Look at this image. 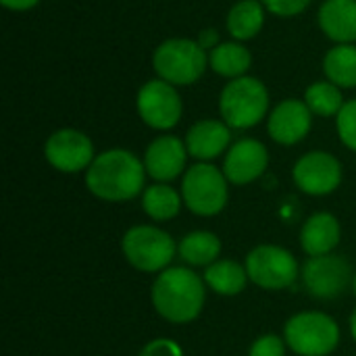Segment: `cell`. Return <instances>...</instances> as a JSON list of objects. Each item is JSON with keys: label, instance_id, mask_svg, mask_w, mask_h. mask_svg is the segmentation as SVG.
<instances>
[{"label": "cell", "instance_id": "8992f818", "mask_svg": "<svg viewBox=\"0 0 356 356\" xmlns=\"http://www.w3.org/2000/svg\"><path fill=\"white\" fill-rule=\"evenodd\" d=\"M227 177L215 165L198 163L190 167L181 181V198L186 207L200 217H213L227 204Z\"/></svg>", "mask_w": 356, "mask_h": 356}, {"label": "cell", "instance_id": "e0dca14e", "mask_svg": "<svg viewBox=\"0 0 356 356\" xmlns=\"http://www.w3.org/2000/svg\"><path fill=\"white\" fill-rule=\"evenodd\" d=\"M340 223L332 213H317L307 219L300 232L302 250L309 257L332 254V250L340 244Z\"/></svg>", "mask_w": 356, "mask_h": 356}, {"label": "cell", "instance_id": "8fae6325", "mask_svg": "<svg viewBox=\"0 0 356 356\" xmlns=\"http://www.w3.org/2000/svg\"><path fill=\"white\" fill-rule=\"evenodd\" d=\"M292 177L305 194L327 196L342 181V165L334 154L315 150L296 161Z\"/></svg>", "mask_w": 356, "mask_h": 356}, {"label": "cell", "instance_id": "4dcf8cb0", "mask_svg": "<svg viewBox=\"0 0 356 356\" xmlns=\"http://www.w3.org/2000/svg\"><path fill=\"white\" fill-rule=\"evenodd\" d=\"M0 2L10 10H27V8L35 6L40 0H0Z\"/></svg>", "mask_w": 356, "mask_h": 356}, {"label": "cell", "instance_id": "d6a6232c", "mask_svg": "<svg viewBox=\"0 0 356 356\" xmlns=\"http://www.w3.org/2000/svg\"><path fill=\"white\" fill-rule=\"evenodd\" d=\"M353 290H355V294H356V273H355V277H353Z\"/></svg>", "mask_w": 356, "mask_h": 356}, {"label": "cell", "instance_id": "ba28073f", "mask_svg": "<svg viewBox=\"0 0 356 356\" xmlns=\"http://www.w3.org/2000/svg\"><path fill=\"white\" fill-rule=\"evenodd\" d=\"M244 267L248 271V280L263 290L290 288L298 277L296 257L275 244H263L250 250Z\"/></svg>", "mask_w": 356, "mask_h": 356}, {"label": "cell", "instance_id": "7402d4cb", "mask_svg": "<svg viewBox=\"0 0 356 356\" xmlns=\"http://www.w3.org/2000/svg\"><path fill=\"white\" fill-rule=\"evenodd\" d=\"M177 252L188 265L209 267L221 252V240L211 232H192L179 242Z\"/></svg>", "mask_w": 356, "mask_h": 356}, {"label": "cell", "instance_id": "f546056e", "mask_svg": "<svg viewBox=\"0 0 356 356\" xmlns=\"http://www.w3.org/2000/svg\"><path fill=\"white\" fill-rule=\"evenodd\" d=\"M202 48H215V46H219L217 42H219V35H217V31L215 29H204V31H200V35H198V40H196Z\"/></svg>", "mask_w": 356, "mask_h": 356}, {"label": "cell", "instance_id": "f1b7e54d", "mask_svg": "<svg viewBox=\"0 0 356 356\" xmlns=\"http://www.w3.org/2000/svg\"><path fill=\"white\" fill-rule=\"evenodd\" d=\"M138 356H184V350L177 342L167 338H156L142 348Z\"/></svg>", "mask_w": 356, "mask_h": 356}, {"label": "cell", "instance_id": "4316f807", "mask_svg": "<svg viewBox=\"0 0 356 356\" xmlns=\"http://www.w3.org/2000/svg\"><path fill=\"white\" fill-rule=\"evenodd\" d=\"M248 356H286L284 340L275 334H265L252 342Z\"/></svg>", "mask_w": 356, "mask_h": 356}, {"label": "cell", "instance_id": "d6986e66", "mask_svg": "<svg viewBox=\"0 0 356 356\" xmlns=\"http://www.w3.org/2000/svg\"><path fill=\"white\" fill-rule=\"evenodd\" d=\"M204 284L221 296H236L246 288L248 271L234 261H215L204 271Z\"/></svg>", "mask_w": 356, "mask_h": 356}, {"label": "cell", "instance_id": "44dd1931", "mask_svg": "<svg viewBox=\"0 0 356 356\" xmlns=\"http://www.w3.org/2000/svg\"><path fill=\"white\" fill-rule=\"evenodd\" d=\"M265 23V4L261 0H240L227 15V31L236 40L254 38Z\"/></svg>", "mask_w": 356, "mask_h": 356}, {"label": "cell", "instance_id": "ac0fdd59", "mask_svg": "<svg viewBox=\"0 0 356 356\" xmlns=\"http://www.w3.org/2000/svg\"><path fill=\"white\" fill-rule=\"evenodd\" d=\"M319 25L325 35L340 44L356 40V0H325L319 8Z\"/></svg>", "mask_w": 356, "mask_h": 356}, {"label": "cell", "instance_id": "30bf717a", "mask_svg": "<svg viewBox=\"0 0 356 356\" xmlns=\"http://www.w3.org/2000/svg\"><path fill=\"white\" fill-rule=\"evenodd\" d=\"M350 265L336 254L311 257L302 267V282L311 296L321 300H332L342 296L353 284Z\"/></svg>", "mask_w": 356, "mask_h": 356}, {"label": "cell", "instance_id": "d4e9b609", "mask_svg": "<svg viewBox=\"0 0 356 356\" xmlns=\"http://www.w3.org/2000/svg\"><path fill=\"white\" fill-rule=\"evenodd\" d=\"M305 102L311 108V113L319 117H334V115L338 117V113L344 106L342 92L332 81H317L309 86L305 94Z\"/></svg>", "mask_w": 356, "mask_h": 356}, {"label": "cell", "instance_id": "484cf974", "mask_svg": "<svg viewBox=\"0 0 356 356\" xmlns=\"http://www.w3.org/2000/svg\"><path fill=\"white\" fill-rule=\"evenodd\" d=\"M338 134L344 146L356 152V100L344 102L342 111L338 113Z\"/></svg>", "mask_w": 356, "mask_h": 356}, {"label": "cell", "instance_id": "5bb4252c", "mask_svg": "<svg viewBox=\"0 0 356 356\" xmlns=\"http://www.w3.org/2000/svg\"><path fill=\"white\" fill-rule=\"evenodd\" d=\"M186 159H188V148L179 138L161 136L146 148L144 167L152 179H156L159 184H167L184 173Z\"/></svg>", "mask_w": 356, "mask_h": 356}, {"label": "cell", "instance_id": "3957f363", "mask_svg": "<svg viewBox=\"0 0 356 356\" xmlns=\"http://www.w3.org/2000/svg\"><path fill=\"white\" fill-rule=\"evenodd\" d=\"M223 121L234 129L254 127L263 121L269 108V92L257 77L232 79L219 98Z\"/></svg>", "mask_w": 356, "mask_h": 356}, {"label": "cell", "instance_id": "5b68a950", "mask_svg": "<svg viewBox=\"0 0 356 356\" xmlns=\"http://www.w3.org/2000/svg\"><path fill=\"white\" fill-rule=\"evenodd\" d=\"M207 54L204 48L196 40L188 38H173L163 42L152 56L154 71L161 79L173 86H190L200 79L207 69Z\"/></svg>", "mask_w": 356, "mask_h": 356}, {"label": "cell", "instance_id": "7a4b0ae2", "mask_svg": "<svg viewBox=\"0 0 356 356\" xmlns=\"http://www.w3.org/2000/svg\"><path fill=\"white\" fill-rule=\"evenodd\" d=\"M150 296L163 319L177 325L190 323L204 307V280L188 267H167L154 280Z\"/></svg>", "mask_w": 356, "mask_h": 356}, {"label": "cell", "instance_id": "6da1fadb", "mask_svg": "<svg viewBox=\"0 0 356 356\" xmlns=\"http://www.w3.org/2000/svg\"><path fill=\"white\" fill-rule=\"evenodd\" d=\"M144 161L123 148H113L94 159L88 167L86 184L88 190L108 202H123L136 198L144 190L146 179Z\"/></svg>", "mask_w": 356, "mask_h": 356}, {"label": "cell", "instance_id": "2e32d148", "mask_svg": "<svg viewBox=\"0 0 356 356\" xmlns=\"http://www.w3.org/2000/svg\"><path fill=\"white\" fill-rule=\"evenodd\" d=\"M229 129L232 127L227 123H221L215 119H204V121L194 123L186 136L188 154H192L200 163L217 159L225 148H229V142H232Z\"/></svg>", "mask_w": 356, "mask_h": 356}, {"label": "cell", "instance_id": "ffe728a7", "mask_svg": "<svg viewBox=\"0 0 356 356\" xmlns=\"http://www.w3.org/2000/svg\"><path fill=\"white\" fill-rule=\"evenodd\" d=\"M252 56L248 52L246 46H242L240 42H223L219 46H215L209 54V65L215 73L223 75V77H244V73L250 69Z\"/></svg>", "mask_w": 356, "mask_h": 356}, {"label": "cell", "instance_id": "7c38bea8", "mask_svg": "<svg viewBox=\"0 0 356 356\" xmlns=\"http://www.w3.org/2000/svg\"><path fill=\"white\" fill-rule=\"evenodd\" d=\"M44 154H46V161L63 173L83 171L96 159L92 140L77 129L54 131L44 144Z\"/></svg>", "mask_w": 356, "mask_h": 356}, {"label": "cell", "instance_id": "cb8c5ba5", "mask_svg": "<svg viewBox=\"0 0 356 356\" xmlns=\"http://www.w3.org/2000/svg\"><path fill=\"white\" fill-rule=\"evenodd\" d=\"M325 75L338 88H356V48L353 44H340L325 54Z\"/></svg>", "mask_w": 356, "mask_h": 356}, {"label": "cell", "instance_id": "4fadbf2b", "mask_svg": "<svg viewBox=\"0 0 356 356\" xmlns=\"http://www.w3.org/2000/svg\"><path fill=\"white\" fill-rule=\"evenodd\" d=\"M269 165V152L267 148L252 138H244L229 146L225 163H223V173L229 184L244 186L254 179H259Z\"/></svg>", "mask_w": 356, "mask_h": 356}, {"label": "cell", "instance_id": "9a60e30c", "mask_svg": "<svg viewBox=\"0 0 356 356\" xmlns=\"http://www.w3.org/2000/svg\"><path fill=\"white\" fill-rule=\"evenodd\" d=\"M313 113L307 102L284 100L269 115V136L284 146L298 144L311 131Z\"/></svg>", "mask_w": 356, "mask_h": 356}, {"label": "cell", "instance_id": "1f68e13d", "mask_svg": "<svg viewBox=\"0 0 356 356\" xmlns=\"http://www.w3.org/2000/svg\"><path fill=\"white\" fill-rule=\"evenodd\" d=\"M350 334H353V338L356 340V311L353 313V317H350Z\"/></svg>", "mask_w": 356, "mask_h": 356}, {"label": "cell", "instance_id": "603a6c76", "mask_svg": "<svg viewBox=\"0 0 356 356\" xmlns=\"http://www.w3.org/2000/svg\"><path fill=\"white\" fill-rule=\"evenodd\" d=\"M181 194L167 184H154L144 190L142 207L144 213L154 221H169L181 209Z\"/></svg>", "mask_w": 356, "mask_h": 356}, {"label": "cell", "instance_id": "52a82bcc", "mask_svg": "<svg viewBox=\"0 0 356 356\" xmlns=\"http://www.w3.org/2000/svg\"><path fill=\"white\" fill-rule=\"evenodd\" d=\"M173 238L152 225H136L123 236V254L131 267L144 273H159L169 267L175 257Z\"/></svg>", "mask_w": 356, "mask_h": 356}, {"label": "cell", "instance_id": "83f0119b", "mask_svg": "<svg viewBox=\"0 0 356 356\" xmlns=\"http://www.w3.org/2000/svg\"><path fill=\"white\" fill-rule=\"evenodd\" d=\"M265 4V8L277 17H294V15H300L309 4L311 0H261Z\"/></svg>", "mask_w": 356, "mask_h": 356}, {"label": "cell", "instance_id": "9c48e42d", "mask_svg": "<svg viewBox=\"0 0 356 356\" xmlns=\"http://www.w3.org/2000/svg\"><path fill=\"white\" fill-rule=\"evenodd\" d=\"M138 113L146 125L154 129H171L179 123L184 104L173 83L150 79L138 92Z\"/></svg>", "mask_w": 356, "mask_h": 356}, {"label": "cell", "instance_id": "277c9868", "mask_svg": "<svg viewBox=\"0 0 356 356\" xmlns=\"http://www.w3.org/2000/svg\"><path fill=\"white\" fill-rule=\"evenodd\" d=\"M286 344L300 356H327L340 344L338 323L319 311L294 315L284 327Z\"/></svg>", "mask_w": 356, "mask_h": 356}]
</instances>
